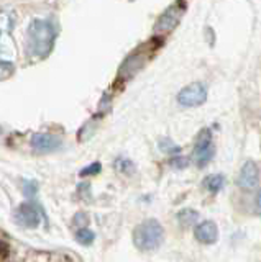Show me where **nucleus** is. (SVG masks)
Returning a JSON list of instances; mask_svg holds the SVG:
<instances>
[{
	"label": "nucleus",
	"instance_id": "obj_1",
	"mask_svg": "<svg viewBox=\"0 0 261 262\" xmlns=\"http://www.w3.org/2000/svg\"><path fill=\"white\" fill-rule=\"evenodd\" d=\"M54 28L46 20H33L28 27V53L35 57H43L50 53L54 41Z\"/></svg>",
	"mask_w": 261,
	"mask_h": 262
},
{
	"label": "nucleus",
	"instance_id": "obj_2",
	"mask_svg": "<svg viewBox=\"0 0 261 262\" xmlns=\"http://www.w3.org/2000/svg\"><path fill=\"white\" fill-rule=\"evenodd\" d=\"M165 239V229L158 220H145L133 231V243L140 251H154L158 249Z\"/></svg>",
	"mask_w": 261,
	"mask_h": 262
},
{
	"label": "nucleus",
	"instance_id": "obj_3",
	"mask_svg": "<svg viewBox=\"0 0 261 262\" xmlns=\"http://www.w3.org/2000/svg\"><path fill=\"white\" fill-rule=\"evenodd\" d=\"M214 158V141H212L210 128H202L194 143L192 159L197 167H206Z\"/></svg>",
	"mask_w": 261,
	"mask_h": 262
},
{
	"label": "nucleus",
	"instance_id": "obj_4",
	"mask_svg": "<svg viewBox=\"0 0 261 262\" xmlns=\"http://www.w3.org/2000/svg\"><path fill=\"white\" fill-rule=\"evenodd\" d=\"M207 102V87L202 82H192L179 90L177 94V103L192 108V106H200Z\"/></svg>",
	"mask_w": 261,
	"mask_h": 262
},
{
	"label": "nucleus",
	"instance_id": "obj_5",
	"mask_svg": "<svg viewBox=\"0 0 261 262\" xmlns=\"http://www.w3.org/2000/svg\"><path fill=\"white\" fill-rule=\"evenodd\" d=\"M184 10H186V4H183V2H177L174 5H171L168 10H165V13L158 18L154 30H156L158 33L173 31L179 25V21H181V16L184 15Z\"/></svg>",
	"mask_w": 261,
	"mask_h": 262
},
{
	"label": "nucleus",
	"instance_id": "obj_6",
	"mask_svg": "<svg viewBox=\"0 0 261 262\" xmlns=\"http://www.w3.org/2000/svg\"><path fill=\"white\" fill-rule=\"evenodd\" d=\"M259 184V167L255 161H245V164L240 169L238 179H236V185L243 190H253Z\"/></svg>",
	"mask_w": 261,
	"mask_h": 262
},
{
	"label": "nucleus",
	"instance_id": "obj_7",
	"mask_svg": "<svg viewBox=\"0 0 261 262\" xmlns=\"http://www.w3.org/2000/svg\"><path fill=\"white\" fill-rule=\"evenodd\" d=\"M63 141L61 138L54 136V135H46V133H36L31 138V147L39 152V154H48V152H54L61 147Z\"/></svg>",
	"mask_w": 261,
	"mask_h": 262
},
{
	"label": "nucleus",
	"instance_id": "obj_8",
	"mask_svg": "<svg viewBox=\"0 0 261 262\" xmlns=\"http://www.w3.org/2000/svg\"><path fill=\"white\" fill-rule=\"evenodd\" d=\"M15 221L20 223L22 226L27 228H36L39 225V213L38 210L30 203H23L15 211Z\"/></svg>",
	"mask_w": 261,
	"mask_h": 262
},
{
	"label": "nucleus",
	"instance_id": "obj_9",
	"mask_svg": "<svg viewBox=\"0 0 261 262\" xmlns=\"http://www.w3.org/2000/svg\"><path fill=\"white\" fill-rule=\"evenodd\" d=\"M194 234H195V239L202 244H215L218 239V228L214 221L206 220L195 226Z\"/></svg>",
	"mask_w": 261,
	"mask_h": 262
},
{
	"label": "nucleus",
	"instance_id": "obj_10",
	"mask_svg": "<svg viewBox=\"0 0 261 262\" xmlns=\"http://www.w3.org/2000/svg\"><path fill=\"white\" fill-rule=\"evenodd\" d=\"M145 62H146V56L143 53H135L124 62V66H122V69H120V74L122 76H127V77L133 76V74H136L143 68Z\"/></svg>",
	"mask_w": 261,
	"mask_h": 262
},
{
	"label": "nucleus",
	"instance_id": "obj_11",
	"mask_svg": "<svg viewBox=\"0 0 261 262\" xmlns=\"http://www.w3.org/2000/svg\"><path fill=\"white\" fill-rule=\"evenodd\" d=\"M225 185V177L222 174H212L204 179V187L207 188L210 193H218Z\"/></svg>",
	"mask_w": 261,
	"mask_h": 262
},
{
	"label": "nucleus",
	"instance_id": "obj_12",
	"mask_svg": "<svg viewBox=\"0 0 261 262\" xmlns=\"http://www.w3.org/2000/svg\"><path fill=\"white\" fill-rule=\"evenodd\" d=\"M197 220H199V213L192 208H183L177 213V221L183 226H192Z\"/></svg>",
	"mask_w": 261,
	"mask_h": 262
},
{
	"label": "nucleus",
	"instance_id": "obj_13",
	"mask_svg": "<svg viewBox=\"0 0 261 262\" xmlns=\"http://www.w3.org/2000/svg\"><path fill=\"white\" fill-rule=\"evenodd\" d=\"M94 239H95L94 231H91V229H87V228L79 229V231L76 233V241L83 246H91L94 243Z\"/></svg>",
	"mask_w": 261,
	"mask_h": 262
},
{
	"label": "nucleus",
	"instance_id": "obj_14",
	"mask_svg": "<svg viewBox=\"0 0 261 262\" xmlns=\"http://www.w3.org/2000/svg\"><path fill=\"white\" fill-rule=\"evenodd\" d=\"M159 149L163 152H166V154H171V156H177L179 152H181V147H179L177 144H174L171 139L165 138V139H161L159 141Z\"/></svg>",
	"mask_w": 261,
	"mask_h": 262
},
{
	"label": "nucleus",
	"instance_id": "obj_15",
	"mask_svg": "<svg viewBox=\"0 0 261 262\" xmlns=\"http://www.w3.org/2000/svg\"><path fill=\"white\" fill-rule=\"evenodd\" d=\"M169 164L173 167H176V169H184V167L189 166V159L184 158V156H179L177 154V156H173V158H171Z\"/></svg>",
	"mask_w": 261,
	"mask_h": 262
},
{
	"label": "nucleus",
	"instance_id": "obj_16",
	"mask_svg": "<svg viewBox=\"0 0 261 262\" xmlns=\"http://www.w3.org/2000/svg\"><path fill=\"white\" fill-rule=\"evenodd\" d=\"M101 169H102V166L99 162H94V164H91V166H87V167H84V170H81V176H91V174H99L101 172Z\"/></svg>",
	"mask_w": 261,
	"mask_h": 262
},
{
	"label": "nucleus",
	"instance_id": "obj_17",
	"mask_svg": "<svg viewBox=\"0 0 261 262\" xmlns=\"http://www.w3.org/2000/svg\"><path fill=\"white\" fill-rule=\"evenodd\" d=\"M38 190V185L35 182H25L23 184V192H25L27 196H33Z\"/></svg>",
	"mask_w": 261,
	"mask_h": 262
},
{
	"label": "nucleus",
	"instance_id": "obj_18",
	"mask_svg": "<svg viewBox=\"0 0 261 262\" xmlns=\"http://www.w3.org/2000/svg\"><path fill=\"white\" fill-rule=\"evenodd\" d=\"M255 203H256V208L261 211V190L256 193V200H255Z\"/></svg>",
	"mask_w": 261,
	"mask_h": 262
}]
</instances>
